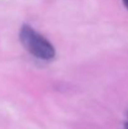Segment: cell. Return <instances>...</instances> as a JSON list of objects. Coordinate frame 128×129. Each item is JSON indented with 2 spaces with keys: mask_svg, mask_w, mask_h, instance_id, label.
Returning a JSON list of instances; mask_svg holds the SVG:
<instances>
[{
  "mask_svg": "<svg viewBox=\"0 0 128 129\" xmlns=\"http://www.w3.org/2000/svg\"><path fill=\"white\" fill-rule=\"evenodd\" d=\"M20 42L35 58H39L42 60H52L55 56L54 46L29 25H24L21 28Z\"/></svg>",
  "mask_w": 128,
  "mask_h": 129,
  "instance_id": "cell-1",
  "label": "cell"
},
{
  "mask_svg": "<svg viewBox=\"0 0 128 129\" xmlns=\"http://www.w3.org/2000/svg\"><path fill=\"white\" fill-rule=\"evenodd\" d=\"M123 3H124V5H126V8L128 9V0H123Z\"/></svg>",
  "mask_w": 128,
  "mask_h": 129,
  "instance_id": "cell-2",
  "label": "cell"
},
{
  "mask_svg": "<svg viewBox=\"0 0 128 129\" xmlns=\"http://www.w3.org/2000/svg\"><path fill=\"white\" fill-rule=\"evenodd\" d=\"M124 129H128V123H126V124H124Z\"/></svg>",
  "mask_w": 128,
  "mask_h": 129,
  "instance_id": "cell-3",
  "label": "cell"
}]
</instances>
